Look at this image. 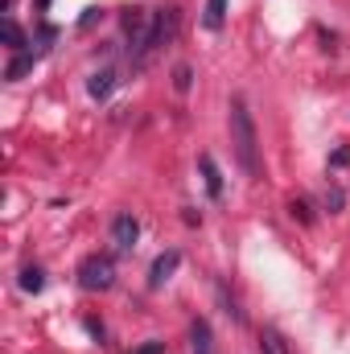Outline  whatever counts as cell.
I'll list each match as a JSON object with an SVG mask.
<instances>
[{
    "mask_svg": "<svg viewBox=\"0 0 350 354\" xmlns=\"http://www.w3.org/2000/svg\"><path fill=\"white\" fill-rule=\"evenodd\" d=\"M231 145H235V157L243 165V174H260V140H256V124H252V111H248V99L235 95L231 99Z\"/></svg>",
    "mask_w": 350,
    "mask_h": 354,
    "instance_id": "1",
    "label": "cell"
},
{
    "mask_svg": "<svg viewBox=\"0 0 350 354\" xmlns=\"http://www.w3.org/2000/svg\"><path fill=\"white\" fill-rule=\"evenodd\" d=\"M21 288H25V292H42V288H46V272L37 264L21 268Z\"/></svg>",
    "mask_w": 350,
    "mask_h": 354,
    "instance_id": "12",
    "label": "cell"
},
{
    "mask_svg": "<svg viewBox=\"0 0 350 354\" xmlns=\"http://www.w3.org/2000/svg\"><path fill=\"white\" fill-rule=\"evenodd\" d=\"M190 346H194V354H214V334L202 317L190 322Z\"/></svg>",
    "mask_w": 350,
    "mask_h": 354,
    "instance_id": "6",
    "label": "cell"
},
{
    "mask_svg": "<svg viewBox=\"0 0 350 354\" xmlns=\"http://www.w3.org/2000/svg\"><path fill=\"white\" fill-rule=\"evenodd\" d=\"M33 62H37V54H33V50H21V54L4 66V79H12V83H17L21 75H29V71H33Z\"/></svg>",
    "mask_w": 350,
    "mask_h": 354,
    "instance_id": "9",
    "label": "cell"
},
{
    "mask_svg": "<svg viewBox=\"0 0 350 354\" xmlns=\"http://www.w3.org/2000/svg\"><path fill=\"white\" fill-rule=\"evenodd\" d=\"M198 169H202V177H206V194L210 198H223V174H219V165H214V157H198Z\"/></svg>",
    "mask_w": 350,
    "mask_h": 354,
    "instance_id": "7",
    "label": "cell"
},
{
    "mask_svg": "<svg viewBox=\"0 0 350 354\" xmlns=\"http://www.w3.org/2000/svg\"><path fill=\"white\" fill-rule=\"evenodd\" d=\"M136 354H165V342H149V346H140Z\"/></svg>",
    "mask_w": 350,
    "mask_h": 354,
    "instance_id": "15",
    "label": "cell"
},
{
    "mask_svg": "<svg viewBox=\"0 0 350 354\" xmlns=\"http://www.w3.org/2000/svg\"><path fill=\"white\" fill-rule=\"evenodd\" d=\"M190 87H194V71L181 62V66H174V91H177V95H185Z\"/></svg>",
    "mask_w": 350,
    "mask_h": 354,
    "instance_id": "14",
    "label": "cell"
},
{
    "mask_svg": "<svg viewBox=\"0 0 350 354\" xmlns=\"http://www.w3.org/2000/svg\"><path fill=\"white\" fill-rule=\"evenodd\" d=\"M136 239H140V223H136L132 214H120V218L111 223V243H116L120 252H128Z\"/></svg>",
    "mask_w": 350,
    "mask_h": 354,
    "instance_id": "4",
    "label": "cell"
},
{
    "mask_svg": "<svg viewBox=\"0 0 350 354\" xmlns=\"http://www.w3.org/2000/svg\"><path fill=\"white\" fill-rule=\"evenodd\" d=\"M260 354H288V342L276 330H260Z\"/></svg>",
    "mask_w": 350,
    "mask_h": 354,
    "instance_id": "13",
    "label": "cell"
},
{
    "mask_svg": "<svg viewBox=\"0 0 350 354\" xmlns=\"http://www.w3.org/2000/svg\"><path fill=\"white\" fill-rule=\"evenodd\" d=\"M177 25H181V12L177 8H157L153 12V25H149V46H145V62L161 50V46H169L177 37Z\"/></svg>",
    "mask_w": 350,
    "mask_h": 354,
    "instance_id": "3",
    "label": "cell"
},
{
    "mask_svg": "<svg viewBox=\"0 0 350 354\" xmlns=\"http://www.w3.org/2000/svg\"><path fill=\"white\" fill-rule=\"evenodd\" d=\"M79 284L87 288V292H107L111 284H116V264H111V256H87L83 264H79Z\"/></svg>",
    "mask_w": 350,
    "mask_h": 354,
    "instance_id": "2",
    "label": "cell"
},
{
    "mask_svg": "<svg viewBox=\"0 0 350 354\" xmlns=\"http://www.w3.org/2000/svg\"><path fill=\"white\" fill-rule=\"evenodd\" d=\"M347 161H350V149H338V153L330 157V165H347Z\"/></svg>",
    "mask_w": 350,
    "mask_h": 354,
    "instance_id": "16",
    "label": "cell"
},
{
    "mask_svg": "<svg viewBox=\"0 0 350 354\" xmlns=\"http://www.w3.org/2000/svg\"><path fill=\"white\" fill-rule=\"evenodd\" d=\"M177 264H181V252H161V256L153 260V268H149V288H161V284L177 272Z\"/></svg>",
    "mask_w": 350,
    "mask_h": 354,
    "instance_id": "5",
    "label": "cell"
},
{
    "mask_svg": "<svg viewBox=\"0 0 350 354\" xmlns=\"http://www.w3.org/2000/svg\"><path fill=\"white\" fill-rule=\"evenodd\" d=\"M116 83H120V79H116V71H111V66H107V71H95V75H91V83H87L91 99H107V95L116 91Z\"/></svg>",
    "mask_w": 350,
    "mask_h": 354,
    "instance_id": "8",
    "label": "cell"
},
{
    "mask_svg": "<svg viewBox=\"0 0 350 354\" xmlns=\"http://www.w3.org/2000/svg\"><path fill=\"white\" fill-rule=\"evenodd\" d=\"M223 21H227V0H206L202 25H206V29H223Z\"/></svg>",
    "mask_w": 350,
    "mask_h": 354,
    "instance_id": "11",
    "label": "cell"
},
{
    "mask_svg": "<svg viewBox=\"0 0 350 354\" xmlns=\"http://www.w3.org/2000/svg\"><path fill=\"white\" fill-rule=\"evenodd\" d=\"M0 33H4V41H8V50H17V54H21V50L29 46V37H25V29H21V25H17L12 17H4V25H0Z\"/></svg>",
    "mask_w": 350,
    "mask_h": 354,
    "instance_id": "10",
    "label": "cell"
}]
</instances>
